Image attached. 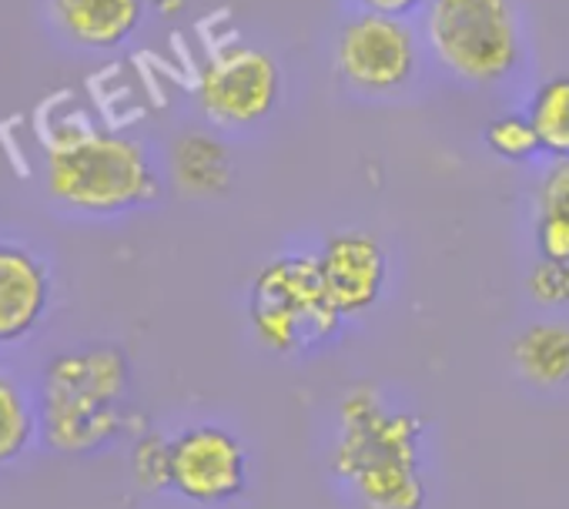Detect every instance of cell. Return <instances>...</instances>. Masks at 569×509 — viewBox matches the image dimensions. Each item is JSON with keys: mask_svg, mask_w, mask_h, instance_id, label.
I'll return each mask as SVG.
<instances>
[{"mask_svg": "<svg viewBox=\"0 0 569 509\" xmlns=\"http://www.w3.org/2000/svg\"><path fill=\"white\" fill-rule=\"evenodd\" d=\"M426 28L439 61L462 81H502L519 61V28L509 0H432Z\"/></svg>", "mask_w": 569, "mask_h": 509, "instance_id": "cell-5", "label": "cell"}, {"mask_svg": "<svg viewBox=\"0 0 569 509\" xmlns=\"http://www.w3.org/2000/svg\"><path fill=\"white\" fill-rule=\"evenodd\" d=\"M319 276L332 306L346 316L372 309L386 286V251L362 231H346L326 241L319 255Z\"/></svg>", "mask_w": 569, "mask_h": 509, "instance_id": "cell-9", "label": "cell"}, {"mask_svg": "<svg viewBox=\"0 0 569 509\" xmlns=\"http://www.w3.org/2000/svg\"><path fill=\"white\" fill-rule=\"evenodd\" d=\"M51 276L24 244L0 241V346L24 342L48 316Z\"/></svg>", "mask_w": 569, "mask_h": 509, "instance_id": "cell-10", "label": "cell"}, {"mask_svg": "<svg viewBox=\"0 0 569 509\" xmlns=\"http://www.w3.org/2000/svg\"><path fill=\"white\" fill-rule=\"evenodd\" d=\"M128 359L114 346L61 352L44 369L41 426L51 449L91 452L124 429Z\"/></svg>", "mask_w": 569, "mask_h": 509, "instance_id": "cell-3", "label": "cell"}, {"mask_svg": "<svg viewBox=\"0 0 569 509\" xmlns=\"http://www.w3.org/2000/svg\"><path fill=\"white\" fill-rule=\"evenodd\" d=\"M48 194L81 214H121L158 198V171L148 151L124 134L64 128L44 148Z\"/></svg>", "mask_w": 569, "mask_h": 509, "instance_id": "cell-2", "label": "cell"}, {"mask_svg": "<svg viewBox=\"0 0 569 509\" xmlns=\"http://www.w3.org/2000/svg\"><path fill=\"white\" fill-rule=\"evenodd\" d=\"M536 244L549 262H569V221L556 214H539L536 221Z\"/></svg>", "mask_w": 569, "mask_h": 509, "instance_id": "cell-20", "label": "cell"}, {"mask_svg": "<svg viewBox=\"0 0 569 509\" xmlns=\"http://www.w3.org/2000/svg\"><path fill=\"white\" fill-rule=\"evenodd\" d=\"M278 64L258 48H221L198 78V104L218 124H254L278 104Z\"/></svg>", "mask_w": 569, "mask_h": 509, "instance_id": "cell-6", "label": "cell"}, {"mask_svg": "<svg viewBox=\"0 0 569 509\" xmlns=\"http://www.w3.org/2000/svg\"><path fill=\"white\" fill-rule=\"evenodd\" d=\"M336 64L339 74L359 91H396L416 71V38L399 18L369 11L342 28Z\"/></svg>", "mask_w": 569, "mask_h": 509, "instance_id": "cell-7", "label": "cell"}, {"mask_svg": "<svg viewBox=\"0 0 569 509\" xmlns=\"http://www.w3.org/2000/svg\"><path fill=\"white\" fill-rule=\"evenodd\" d=\"M486 144H489L492 154H499V158H506V161H526V158H532L536 151H542V148H539V134H536L529 114H526V118H519V114L496 118V121L486 128Z\"/></svg>", "mask_w": 569, "mask_h": 509, "instance_id": "cell-16", "label": "cell"}, {"mask_svg": "<svg viewBox=\"0 0 569 509\" xmlns=\"http://www.w3.org/2000/svg\"><path fill=\"white\" fill-rule=\"evenodd\" d=\"M529 121L546 154L569 158V74L552 78L536 91L529 104Z\"/></svg>", "mask_w": 569, "mask_h": 509, "instance_id": "cell-14", "label": "cell"}, {"mask_svg": "<svg viewBox=\"0 0 569 509\" xmlns=\"http://www.w3.org/2000/svg\"><path fill=\"white\" fill-rule=\"evenodd\" d=\"M519 372L536 386L569 382V326L542 322L526 329L512 346Z\"/></svg>", "mask_w": 569, "mask_h": 509, "instance_id": "cell-13", "label": "cell"}, {"mask_svg": "<svg viewBox=\"0 0 569 509\" xmlns=\"http://www.w3.org/2000/svg\"><path fill=\"white\" fill-rule=\"evenodd\" d=\"M342 322L332 306L319 262L289 255L264 266L251 286V326L258 339L274 352H296L319 339H329Z\"/></svg>", "mask_w": 569, "mask_h": 509, "instance_id": "cell-4", "label": "cell"}, {"mask_svg": "<svg viewBox=\"0 0 569 509\" xmlns=\"http://www.w3.org/2000/svg\"><path fill=\"white\" fill-rule=\"evenodd\" d=\"M539 214H556L569 221V158H556L539 184Z\"/></svg>", "mask_w": 569, "mask_h": 509, "instance_id": "cell-19", "label": "cell"}, {"mask_svg": "<svg viewBox=\"0 0 569 509\" xmlns=\"http://www.w3.org/2000/svg\"><path fill=\"white\" fill-rule=\"evenodd\" d=\"M51 18L74 44L111 51L138 31L144 0H51Z\"/></svg>", "mask_w": 569, "mask_h": 509, "instance_id": "cell-11", "label": "cell"}, {"mask_svg": "<svg viewBox=\"0 0 569 509\" xmlns=\"http://www.w3.org/2000/svg\"><path fill=\"white\" fill-rule=\"evenodd\" d=\"M369 11H379V14H392V18H402L409 11H416L422 0H362Z\"/></svg>", "mask_w": 569, "mask_h": 509, "instance_id": "cell-21", "label": "cell"}, {"mask_svg": "<svg viewBox=\"0 0 569 509\" xmlns=\"http://www.w3.org/2000/svg\"><path fill=\"white\" fill-rule=\"evenodd\" d=\"M38 432V416L21 392V386L0 372V466L14 462L28 452Z\"/></svg>", "mask_w": 569, "mask_h": 509, "instance_id": "cell-15", "label": "cell"}, {"mask_svg": "<svg viewBox=\"0 0 569 509\" xmlns=\"http://www.w3.org/2000/svg\"><path fill=\"white\" fill-rule=\"evenodd\" d=\"M134 479L141 489H164L171 486V442L148 436L134 446L131 452Z\"/></svg>", "mask_w": 569, "mask_h": 509, "instance_id": "cell-17", "label": "cell"}, {"mask_svg": "<svg viewBox=\"0 0 569 509\" xmlns=\"http://www.w3.org/2000/svg\"><path fill=\"white\" fill-rule=\"evenodd\" d=\"M241 442L214 426H198L171 442V489L201 506H218L241 496L244 469Z\"/></svg>", "mask_w": 569, "mask_h": 509, "instance_id": "cell-8", "label": "cell"}, {"mask_svg": "<svg viewBox=\"0 0 569 509\" xmlns=\"http://www.w3.org/2000/svg\"><path fill=\"white\" fill-rule=\"evenodd\" d=\"M419 432L422 422L416 416L386 412L369 386H356L342 399V439L332 466L369 509H422Z\"/></svg>", "mask_w": 569, "mask_h": 509, "instance_id": "cell-1", "label": "cell"}, {"mask_svg": "<svg viewBox=\"0 0 569 509\" xmlns=\"http://www.w3.org/2000/svg\"><path fill=\"white\" fill-rule=\"evenodd\" d=\"M171 171L191 194H221L231 184V161L221 141L208 134H181L171 148Z\"/></svg>", "mask_w": 569, "mask_h": 509, "instance_id": "cell-12", "label": "cell"}, {"mask_svg": "<svg viewBox=\"0 0 569 509\" xmlns=\"http://www.w3.org/2000/svg\"><path fill=\"white\" fill-rule=\"evenodd\" d=\"M529 292L546 306L569 302V262H549L542 259L529 276Z\"/></svg>", "mask_w": 569, "mask_h": 509, "instance_id": "cell-18", "label": "cell"}]
</instances>
